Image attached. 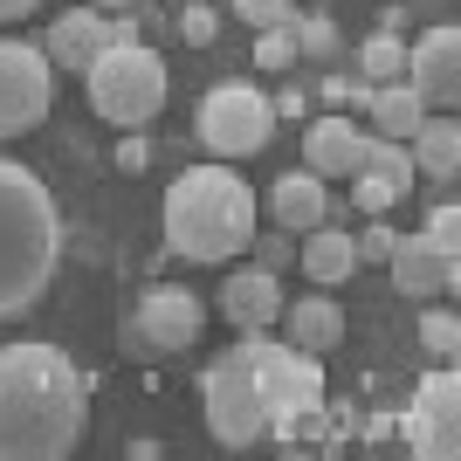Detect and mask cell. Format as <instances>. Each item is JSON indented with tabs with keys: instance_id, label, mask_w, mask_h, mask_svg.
Wrapping results in <instances>:
<instances>
[{
	"instance_id": "cell-1",
	"label": "cell",
	"mask_w": 461,
	"mask_h": 461,
	"mask_svg": "<svg viewBox=\"0 0 461 461\" xmlns=\"http://www.w3.org/2000/svg\"><path fill=\"white\" fill-rule=\"evenodd\" d=\"M90 427V379L56 345H0V461H62Z\"/></svg>"
},
{
	"instance_id": "cell-2",
	"label": "cell",
	"mask_w": 461,
	"mask_h": 461,
	"mask_svg": "<svg viewBox=\"0 0 461 461\" xmlns=\"http://www.w3.org/2000/svg\"><path fill=\"white\" fill-rule=\"evenodd\" d=\"M62 262V207L28 166L0 158V324L35 310Z\"/></svg>"
},
{
	"instance_id": "cell-3",
	"label": "cell",
	"mask_w": 461,
	"mask_h": 461,
	"mask_svg": "<svg viewBox=\"0 0 461 461\" xmlns=\"http://www.w3.org/2000/svg\"><path fill=\"white\" fill-rule=\"evenodd\" d=\"M255 234V186L234 166H193L166 186V255L228 262Z\"/></svg>"
},
{
	"instance_id": "cell-4",
	"label": "cell",
	"mask_w": 461,
	"mask_h": 461,
	"mask_svg": "<svg viewBox=\"0 0 461 461\" xmlns=\"http://www.w3.org/2000/svg\"><path fill=\"white\" fill-rule=\"evenodd\" d=\"M83 83H90V111L104 117V124H117V131L152 124V117L166 111V90H173L158 49H145V41H111V49L83 69Z\"/></svg>"
},
{
	"instance_id": "cell-5",
	"label": "cell",
	"mask_w": 461,
	"mask_h": 461,
	"mask_svg": "<svg viewBox=\"0 0 461 461\" xmlns=\"http://www.w3.org/2000/svg\"><path fill=\"white\" fill-rule=\"evenodd\" d=\"M200 413H207V434L221 447H255L269 434V413H262V393L249 372V338L200 372Z\"/></svg>"
},
{
	"instance_id": "cell-6",
	"label": "cell",
	"mask_w": 461,
	"mask_h": 461,
	"mask_svg": "<svg viewBox=\"0 0 461 461\" xmlns=\"http://www.w3.org/2000/svg\"><path fill=\"white\" fill-rule=\"evenodd\" d=\"M249 372H255V393H262V413H269L276 434L317 413L324 406V372H317V351H296V345H276V338H249Z\"/></svg>"
},
{
	"instance_id": "cell-7",
	"label": "cell",
	"mask_w": 461,
	"mask_h": 461,
	"mask_svg": "<svg viewBox=\"0 0 461 461\" xmlns=\"http://www.w3.org/2000/svg\"><path fill=\"white\" fill-rule=\"evenodd\" d=\"M193 131H200V145H207L213 158H255L276 131V104L255 90V83H213V90L200 96Z\"/></svg>"
},
{
	"instance_id": "cell-8",
	"label": "cell",
	"mask_w": 461,
	"mask_h": 461,
	"mask_svg": "<svg viewBox=\"0 0 461 461\" xmlns=\"http://www.w3.org/2000/svg\"><path fill=\"white\" fill-rule=\"evenodd\" d=\"M200 324H207V303H200L186 283H152L138 296L131 324H124V351H131V358L186 351V345H200Z\"/></svg>"
},
{
	"instance_id": "cell-9",
	"label": "cell",
	"mask_w": 461,
	"mask_h": 461,
	"mask_svg": "<svg viewBox=\"0 0 461 461\" xmlns=\"http://www.w3.org/2000/svg\"><path fill=\"white\" fill-rule=\"evenodd\" d=\"M56 104V62L41 41H0V138L35 131Z\"/></svg>"
},
{
	"instance_id": "cell-10",
	"label": "cell",
	"mask_w": 461,
	"mask_h": 461,
	"mask_svg": "<svg viewBox=\"0 0 461 461\" xmlns=\"http://www.w3.org/2000/svg\"><path fill=\"white\" fill-rule=\"evenodd\" d=\"M400 434H406V447H413L420 461H455L461 455V385H455L447 366L434 372V379H420Z\"/></svg>"
},
{
	"instance_id": "cell-11",
	"label": "cell",
	"mask_w": 461,
	"mask_h": 461,
	"mask_svg": "<svg viewBox=\"0 0 461 461\" xmlns=\"http://www.w3.org/2000/svg\"><path fill=\"white\" fill-rule=\"evenodd\" d=\"M406 90L420 96L427 111H447L461 96V28H427L406 49Z\"/></svg>"
},
{
	"instance_id": "cell-12",
	"label": "cell",
	"mask_w": 461,
	"mask_h": 461,
	"mask_svg": "<svg viewBox=\"0 0 461 461\" xmlns=\"http://www.w3.org/2000/svg\"><path fill=\"white\" fill-rule=\"evenodd\" d=\"M413 152H406L400 138H366V158H358V173H351V200L358 213H385L393 200L413 193Z\"/></svg>"
},
{
	"instance_id": "cell-13",
	"label": "cell",
	"mask_w": 461,
	"mask_h": 461,
	"mask_svg": "<svg viewBox=\"0 0 461 461\" xmlns=\"http://www.w3.org/2000/svg\"><path fill=\"white\" fill-rule=\"evenodd\" d=\"M221 317L234 324V338H269L276 317H283V283H276V269H234L228 283H221Z\"/></svg>"
},
{
	"instance_id": "cell-14",
	"label": "cell",
	"mask_w": 461,
	"mask_h": 461,
	"mask_svg": "<svg viewBox=\"0 0 461 461\" xmlns=\"http://www.w3.org/2000/svg\"><path fill=\"white\" fill-rule=\"evenodd\" d=\"M385 269H393V289L413 296V303H434V296H447L461 283V262H447L427 234H400L393 255H385Z\"/></svg>"
},
{
	"instance_id": "cell-15",
	"label": "cell",
	"mask_w": 461,
	"mask_h": 461,
	"mask_svg": "<svg viewBox=\"0 0 461 461\" xmlns=\"http://www.w3.org/2000/svg\"><path fill=\"white\" fill-rule=\"evenodd\" d=\"M104 49H111V14H104V7H69V14H56L49 21V41H41V56L56 62V77H83Z\"/></svg>"
},
{
	"instance_id": "cell-16",
	"label": "cell",
	"mask_w": 461,
	"mask_h": 461,
	"mask_svg": "<svg viewBox=\"0 0 461 461\" xmlns=\"http://www.w3.org/2000/svg\"><path fill=\"white\" fill-rule=\"evenodd\" d=\"M338 200H330V179H317V173H283L269 186V221L276 228H289V234H310V228H324V221H338Z\"/></svg>"
},
{
	"instance_id": "cell-17",
	"label": "cell",
	"mask_w": 461,
	"mask_h": 461,
	"mask_svg": "<svg viewBox=\"0 0 461 461\" xmlns=\"http://www.w3.org/2000/svg\"><path fill=\"white\" fill-rule=\"evenodd\" d=\"M366 138L372 131H358L351 117H317V124L303 131V173L351 179V173H358V158H366Z\"/></svg>"
},
{
	"instance_id": "cell-18",
	"label": "cell",
	"mask_w": 461,
	"mask_h": 461,
	"mask_svg": "<svg viewBox=\"0 0 461 461\" xmlns=\"http://www.w3.org/2000/svg\"><path fill=\"white\" fill-rule=\"evenodd\" d=\"M296 241H303V249H296V269H303L317 289H338L345 276H358V249H351V234L338 228V221L296 234Z\"/></svg>"
},
{
	"instance_id": "cell-19",
	"label": "cell",
	"mask_w": 461,
	"mask_h": 461,
	"mask_svg": "<svg viewBox=\"0 0 461 461\" xmlns=\"http://www.w3.org/2000/svg\"><path fill=\"white\" fill-rule=\"evenodd\" d=\"M283 345H296V351H330V345H345V310L330 303L324 289L317 296H303V303H283Z\"/></svg>"
},
{
	"instance_id": "cell-20",
	"label": "cell",
	"mask_w": 461,
	"mask_h": 461,
	"mask_svg": "<svg viewBox=\"0 0 461 461\" xmlns=\"http://www.w3.org/2000/svg\"><path fill=\"white\" fill-rule=\"evenodd\" d=\"M406 152H413V173H427V179H455L461 173V124H455V111H427L420 117V131L406 138Z\"/></svg>"
},
{
	"instance_id": "cell-21",
	"label": "cell",
	"mask_w": 461,
	"mask_h": 461,
	"mask_svg": "<svg viewBox=\"0 0 461 461\" xmlns=\"http://www.w3.org/2000/svg\"><path fill=\"white\" fill-rule=\"evenodd\" d=\"M366 111H372V124H379V138H413L420 131V117H427V104L406 83H372V96H366Z\"/></svg>"
},
{
	"instance_id": "cell-22",
	"label": "cell",
	"mask_w": 461,
	"mask_h": 461,
	"mask_svg": "<svg viewBox=\"0 0 461 461\" xmlns=\"http://www.w3.org/2000/svg\"><path fill=\"white\" fill-rule=\"evenodd\" d=\"M358 69H366V83H406V41L372 35L366 49H358Z\"/></svg>"
},
{
	"instance_id": "cell-23",
	"label": "cell",
	"mask_w": 461,
	"mask_h": 461,
	"mask_svg": "<svg viewBox=\"0 0 461 461\" xmlns=\"http://www.w3.org/2000/svg\"><path fill=\"white\" fill-rule=\"evenodd\" d=\"M296 21V14H289ZM289 21H276V28H255V69H269V77H283L289 62H296V28Z\"/></svg>"
},
{
	"instance_id": "cell-24",
	"label": "cell",
	"mask_w": 461,
	"mask_h": 461,
	"mask_svg": "<svg viewBox=\"0 0 461 461\" xmlns=\"http://www.w3.org/2000/svg\"><path fill=\"white\" fill-rule=\"evenodd\" d=\"M420 345H427V358H441V366L455 358V345H461V317H455L447 303H434V310L420 317Z\"/></svg>"
},
{
	"instance_id": "cell-25",
	"label": "cell",
	"mask_w": 461,
	"mask_h": 461,
	"mask_svg": "<svg viewBox=\"0 0 461 461\" xmlns=\"http://www.w3.org/2000/svg\"><path fill=\"white\" fill-rule=\"evenodd\" d=\"M289 28H296V56H317V62L338 56V28H330V14H303V21H289Z\"/></svg>"
},
{
	"instance_id": "cell-26",
	"label": "cell",
	"mask_w": 461,
	"mask_h": 461,
	"mask_svg": "<svg viewBox=\"0 0 461 461\" xmlns=\"http://www.w3.org/2000/svg\"><path fill=\"white\" fill-rule=\"evenodd\" d=\"M420 234L447 255V262H461V207H455V200H441V207L427 213V228H420Z\"/></svg>"
},
{
	"instance_id": "cell-27",
	"label": "cell",
	"mask_w": 461,
	"mask_h": 461,
	"mask_svg": "<svg viewBox=\"0 0 461 461\" xmlns=\"http://www.w3.org/2000/svg\"><path fill=\"white\" fill-rule=\"evenodd\" d=\"M249 249H255V262H262V269H289V262H296V234H289V228L249 234Z\"/></svg>"
},
{
	"instance_id": "cell-28",
	"label": "cell",
	"mask_w": 461,
	"mask_h": 461,
	"mask_svg": "<svg viewBox=\"0 0 461 461\" xmlns=\"http://www.w3.org/2000/svg\"><path fill=\"white\" fill-rule=\"evenodd\" d=\"M179 35H186L193 49H207V41L221 35V21H213V7H207V0H186V7H179Z\"/></svg>"
},
{
	"instance_id": "cell-29",
	"label": "cell",
	"mask_w": 461,
	"mask_h": 461,
	"mask_svg": "<svg viewBox=\"0 0 461 461\" xmlns=\"http://www.w3.org/2000/svg\"><path fill=\"white\" fill-rule=\"evenodd\" d=\"M393 241H400V234L385 228L379 213H372V228H366V234H351V249H358V262H379V269H385V255H393Z\"/></svg>"
},
{
	"instance_id": "cell-30",
	"label": "cell",
	"mask_w": 461,
	"mask_h": 461,
	"mask_svg": "<svg viewBox=\"0 0 461 461\" xmlns=\"http://www.w3.org/2000/svg\"><path fill=\"white\" fill-rule=\"evenodd\" d=\"M234 14L249 21V28H276V21L296 14V0H234Z\"/></svg>"
},
{
	"instance_id": "cell-31",
	"label": "cell",
	"mask_w": 461,
	"mask_h": 461,
	"mask_svg": "<svg viewBox=\"0 0 461 461\" xmlns=\"http://www.w3.org/2000/svg\"><path fill=\"white\" fill-rule=\"evenodd\" d=\"M145 166H152L145 138H124V145H117V173H145Z\"/></svg>"
},
{
	"instance_id": "cell-32",
	"label": "cell",
	"mask_w": 461,
	"mask_h": 461,
	"mask_svg": "<svg viewBox=\"0 0 461 461\" xmlns=\"http://www.w3.org/2000/svg\"><path fill=\"white\" fill-rule=\"evenodd\" d=\"M41 0H0V21H21V14H35Z\"/></svg>"
},
{
	"instance_id": "cell-33",
	"label": "cell",
	"mask_w": 461,
	"mask_h": 461,
	"mask_svg": "<svg viewBox=\"0 0 461 461\" xmlns=\"http://www.w3.org/2000/svg\"><path fill=\"white\" fill-rule=\"evenodd\" d=\"M90 7H104V14H124V7H138V0H90Z\"/></svg>"
},
{
	"instance_id": "cell-34",
	"label": "cell",
	"mask_w": 461,
	"mask_h": 461,
	"mask_svg": "<svg viewBox=\"0 0 461 461\" xmlns=\"http://www.w3.org/2000/svg\"><path fill=\"white\" fill-rule=\"evenodd\" d=\"M173 7H186V0H173Z\"/></svg>"
}]
</instances>
